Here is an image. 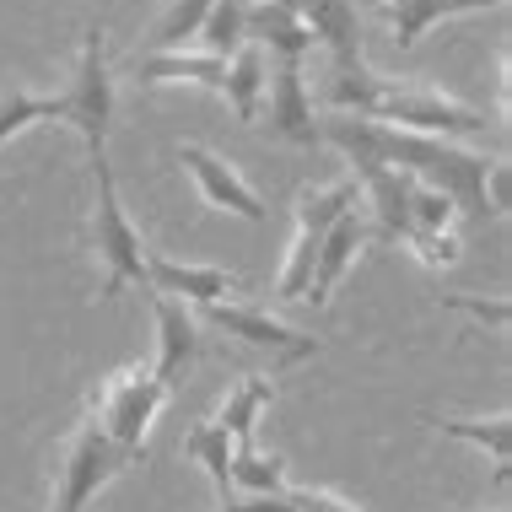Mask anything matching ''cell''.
<instances>
[{
  "mask_svg": "<svg viewBox=\"0 0 512 512\" xmlns=\"http://www.w3.org/2000/svg\"><path fill=\"white\" fill-rule=\"evenodd\" d=\"M221 512H292L286 496H254V502H221Z\"/></svg>",
  "mask_w": 512,
  "mask_h": 512,
  "instance_id": "obj_29",
  "label": "cell"
},
{
  "mask_svg": "<svg viewBox=\"0 0 512 512\" xmlns=\"http://www.w3.org/2000/svg\"><path fill=\"white\" fill-rule=\"evenodd\" d=\"M394 6H405V0H394Z\"/></svg>",
  "mask_w": 512,
  "mask_h": 512,
  "instance_id": "obj_31",
  "label": "cell"
},
{
  "mask_svg": "<svg viewBox=\"0 0 512 512\" xmlns=\"http://www.w3.org/2000/svg\"><path fill=\"white\" fill-rule=\"evenodd\" d=\"M329 98H335L340 114H351V108H356V119H372V108H378V98H383V81L372 76L367 65H356V71H335Z\"/></svg>",
  "mask_w": 512,
  "mask_h": 512,
  "instance_id": "obj_24",
  "label": "cell"
},
{
  "mask_svg": "<svg viewBox=\"0 0 512 512\" xmlns=\"http://www.w3.org/2000/svg\"><path fill=\"white\" fill-rule=\"evenodd\" d=\"M356 195H362L356 178H340V184H324V189H302L297 195V227H308V232L324 238V232L356 205Z\"/></svg>",
  "mask_w": 512,
  "mask_h": 512,
  "instance_id": "obj_19",
  "label": "cell"
},
{
  "mask_svg": "<svg viewBox=\"0 0 512 512\" xmlns=\"http://www.w3.org/2000/svg\"><path fill=\"white\" fill-rule=\"evenodd\" d=\"M243 38H259V44H270L275 60H302L308 54V27L297 17V0H254V6L243 11Z\"/></svg>",
  "mask_w": 512,
  "mask_h": 512,
  "instance_id": "obj_13",
  "label": "cell"
},
{
  "mask_svg": "<svg viewBox=\"0 0 512 512\" xmlns=\"http://www.w3.org/2000/svg\"><path fill=\"white\" fill-rule=\"evenodd\" d=\"M130 459L108 442V432L98 421H87L81 432L71 437V448H65V464H60V486H54V507L49 512H81L98 496L114 475H124Z\"/></svg>",
  "mask_w": 512,
  "mask_h": 512,
  "instance_id": "obj_5",
  "label": "cell"
},
{
  "mask_svg": "<svg viewBox=\"0 0 512 512\" xmlns=\"http://www.w3.org/2000/svg\"><path fill=\"white\" fill-rule=\"evenodd\" d=\"M372 119H389L394 130H410V135H437V141H453V135H486V114L469 108L459 98L437 87H389L383 81V98L372 108Z\"/></svg>",
  "mask_w": 512,
  "mask_h": 512,
  "instance_id": "obj_4",
  "label": "cell"
},
{
  "mask_svg": "<svg viewBox=\"0 0 512 512\" xmlns=\"http://www.w3.org/2000/svg\"><path fill=\"white\" fill-rule=\"evenodd\" d=\"M71 103H76V130L87 151L98 157L108 141V119H114V87H108V49H103V22L87 27L81 38V65L71 76Z\"/></svg>",
  "mask_w": 512,
  "mask_h": 512,
  "instance_id": "obj_6",
  "label": "cell"
},
{
  "mask_svg": "<svg viewBox=\"0 0 512 512\" xmlns=\"http://www.w3.org/2000/svg\"><path fill=\"white\" fill-rule=\"evenodd\" d=\"M178 162H184V173L200 184V195L221 205V211H232V216H243V221H265L270 211L259 205V195L248 189V178L232 168V162H221L216 151H205V146H178Z\"/></svg>",
  "mask_w": 512,
  "mask_h": 512,
  "instance_id": "obj_8",
  "label": "cell"
},
{
  "mask_svg": "<svg viewBox=\"0 0 512 512\" xmlns=\"http://www.w3.org/2000/svg\"><path fill=\"white\" fill-rule=\"evenodd\" d=\"M232 486H248L259 496H281V459H265V453H254V442H243L232 453Z\"/></svg>",
  "mask_w": 512,
  "mask_h": 512,
  "instance_id": "obj_25",
  "label": "cell"
},
{
  "mask_svg": "<svg viewBox=\"0 0 512 512\" xmlns=\"http://www.w3.org/2000/svg\"><path fill=\"white\" fill-rule=\"evenodd\" d=\"M146 281L157 286L162 297H189V302H221L238 286V275L232 270H216V265H173V259L162 254H146Z\"/></svg>",
  "mask_w": 512,
  "mask_h": 512,
  "instance_id": "obj_14",
  "label": "cell"
},
{
  "mask_svg": "<svg viewBox=\"0 0 512 512\" xmlns=\"http://www.w3.org/2000/svg\"><path fill=\"white\" fill-rule=\"evenodd\" d=\"M448 308H464V313H475V318H491V324H502L507 318V302H480V297H442Z\"/></svg>",
  "mask_w": 512,
  "mask_h": 512,
  "instance_id": "obj_28",
  "label": "cell"
},
{
  "mask_svg": "<svg viewBox=\"0 0 512 512\" xmlns=\"http://www.w3.org/2000/svg\"><path fill=\"white\" fill-rule=\"evenodd\" d=\"M151 308H157V367H151V378L173 394L178 378H184V367L200 356V329H195V318L184 313V302H178V297L157 292Z\"/></svg>",
  "mask_w": 512,
  "mask_h": 512,
  "instance_id": "obj_9",
  "label": "cell"
},
{
  "mask_svg": "<svg viewBox=\"0 0 512 512\" xmlns=\"http://www.w3.org/2000/svg\"><path fill=\"white\" fill-rule=\"evenodd\" d=\"M135 76H141V87H162V81H195V87L221 92V87H227V60H216V54H184V49H173V54H146Z\"/></svg>",
  "mask_w": 512,
  "mask_h": 512,
  "instance_id": "obj_15",
  "label": "cell"
},
{
  "mask_svg": "<svg viewBox=\"0 0 512 512\" xmlns=\"http://www.w3.org/2000/svg\"><path fill=\"white\" fill-rule=\"evenodd\" d=\"M297 17L308 27V38H318L335 54V71H356L362 65V27H356L351 0H297Z\"/></svg>",
  "mask_w": 512,
  "mask_h": 512,
  "instance_id": "obj_10",
  "label": "cell"
},
{
  "mask_svg": "<svg viewBox=\"0 0 512 512\" xmlns=\"http://www.w3.org/2000/svg\"><path fill=\"white\" fill-rule=\"evenodd\" d=\"M184 453H189L195 464H205V475H211L216 491L227 496V486H232V448H227V432H221L216 421L189 426V432H184Z\"/></svg>",
  "mask_w": 512,
  "mask_h": 512,
  "instance_id": "obj_20",
  "label": "cell"
},
{
  "mask_svg": "<svg viewBox=\"0 0 512 512\" xmlns=\"http://www.w3.org/2000/svg\"><path fill=\"white\" fill-rule=\"evenodd\" d=\"M92 173H98V216H92V248L103 259V292L98 297H114L124 292L130 281H146V243L141 232L130 227L119 205V189H114V173H108V157L98 151L92 157Z\"/></svg>",
  "mask_w": 512,
  "mask_h": 512,
  "instance_id": "obj_3",
  "label": "cell"
},
{
  "mask_svg": "<svg viewBox=\"0 0 512 512\" xmlns=\"http://www.w3.org/2000/svg\"><path fill=\"white\" fill-rule=\"evenodd\" d=\"M243 11H248V0H216V6L205 11L200 33H205V49H211L216 60H227V54L243 49Z\"/></svg>",
  "mask_w": 512,
  "mask_h": 512,
  "instance_id": "obj_23",
  "label": "cell"
},
{
  "mask_svg": "<svg viewBox=\"0 0 512 512\" xmlns=\"http://www.w3.org/2000/svg\"><path fill=\"white\" fill-rule=\"evenodd\" d=\"M372 243V227L356 211H345L335 227L324 232V243H318V265H313V281H308V302L313 308H324L329 292L340 286V275L351 270V259L362 254V248Z\"/></svg>",
  "mask_w": 512,
  "mask_h": 512,
  "instance_id": "obj_12",
  "label": "cell"
},
{
  "mask_svg": "<svg viewBox=\"0 0 512 512\" xmlns=\"http://www.w3.org/2000/svg\"><path fill=\"white\" fill-rule=\"evenodd\" d=\"M211 6H216V0H173V6L157 17V27H151V54L184 49V38L200 33V22H205V11H211Z\"/></svg>",
  "mask_w": 512,
  "mask_h": 512,
  "instance_id": "obj_21",
  "label": "cell"
},
{
  "mask_svg": "<svg viewBox=\"0 0 512 512\" xmlns=\"http://www.w3.org/2000/svg\"><path fill=\"white\" fill-rule=\"evenodd\" d=\"M205 313H211L216 329H227V335L259 345V351H275V362H286V367L318 356V340H313V335H297L292 324L270 318L265 308H254V302H211Z\"/></svg>",
  "mask_w": 512,
  "mask_h": 512,
  "instance_id": "obj_7",
  "label": "cell"
},
{
  "mask_svg": "<svg viewBox=\"0 0 512 512\" xmlns=\"http://www.w3.org/2000/svg\"><path fill=\"white\" fill-rule=\"evenodd\" d=\"M480 6H502V0H448V11H442V17H453V11H480Z\"/></svg>",
  "mask_w": 512,
  "mask_h": 512,
  "instance_id": "obj_30",
  "label": "cell"
},
{
  "mask_svg": "<svg viewBox=\"0 0 512 512\" xmlns=\"http://www.w3.org/2000/svg\"><path fill=\"white\" fill-rule=\"evenodd\" d=\"M270 394H275L270 378H243L238 389L221 399L216 426H221V432H227L232 442H238V448H243V442H254V421H259V410L270 405Z\"/></svg>",
  "mask_w": 512,
  "mask_h": 512,
  "instance_id": "obj_18",
  "label": "cell"
},
{
  "mask_svg": "<svg viewBox=\"0 0 512 512\" xmlns=\"http://www.w3.org/2000/svg\"><path fill=\"white\" fill-rule=\"evenodd\" d=\"M281 496L292 502V512H356L351 502H340L329 491H281Z\"/></svg>",
  "mask_w": 512,
  "mask_h": 512,
  "instance_id": "obj_27",
  "label": "cell"
},
{
  "mask_svg": "<svg viewBox=\"0 0 512 512\" xmlns=\"http://www.w3.org/2000/svg\"><path fill=\"white\" fill-rule=\"evenodd\" d=\"M442 11H448V0H405V6L394 11V38H399V49H410L415 38L432 27Z\"/></svg>",
  "mask_w": 512,
  "mask_h": 512,
  "instance_id": "obj_26",
  "label": "cell"
},
{
  "mask_svg": "<svg viewBox=\"0 0 512 512\" xmlns=\"http://www.w3.org/2000/svg\"><path fill=\"white\" fill-rule=\"evenodd\" d=\"M38 119H65V124H76L71 92H60V98H33V92H22V87H6V92H0V146H6L17 130H27V124H38Z\"/></svg>",
  "mask_w": 512,
  "mask_h": 512,
  "instance_id": "obj_16",
  "label": "cell"
},
{
  "mask_svg": "<svg viewBox=\"0 0 512 512\" xmlns=\"http://www.w3.org/2000/svg\"><path fill=\"white\" fill-rule=\"evenodd\" d=\"M221 98H232V114H238L243 124H254L259 98H265V54H259L254 44L232 54V65H227V87H221Z\"/></svg>",
  "mask_w": 512,
  "mask_h": 512,
  "instance_id": "obj_17",
  "label": "cell"
},
{
  "mask_svg": "<svg viewBox=\"0 0 512 512\" xmlns=\"http://www.w3.org/2000/svg\"><path fill=\"white\" fill-rule=\"evenodd\" d=\"M270 130L286 135L297 146L318 141V119L308 103V87H302V60H275L270 71Z\"/></svg>",
  "mask_w": 512,
  "mask_h": 512,
  "instance_id": "obj_11",
  "label": "cell"
},
{
  "mask_svg": "<svg viewBox=\"0 0 512 512\" xmlns=\"http://www.w3.org/2000/svg\"><path fill=\"white\" fill-rule=\"evenodd\" d=\"M162 399H168V389L151 378V367H124L92 394V421L103 426L108 442H114L124 459L141 464L146 459V432H151V421H157Z\"/></svg>",
  "mask_w": 512,
  "mask_h": 512,
  "instance_id": "obj_2",
  "label": "cell"
},
{
  "mask_svg": "<svg viewBox=\"0 0 512 512\" xmlns=\"http://www.w3.org/2000/svg\"><path fill=\"white\" fill-rule=\"evenodd\" d=\"M432 426H437V432H448V437L475 442V448H486L496 464H507V453H512V421H507V415H491V421H459V415H432Z\"/></svg>",
  "mask_w": 512,
  "mask_h": 512,
  "instance_id": "obj_22",
  "label": "cell"
},
{
  "mask_svg": "<svg viewBox=\"0 0 512 512\" xmlns=\"http://www.w3.org/2000/svg\"><path fill=\"white\" fill-rule=\"evenodd\" d=\"M318 135H329V141H356L367 146L378 162H389V168L410 173L415 184L437 189V195L453 200V211L464 216H502L496 211V200L486 195V184L496 173H502V162L496 157H480V151H459L448 141H437V135H410V130H394V124H378V119H356V114H335L329 124H318Z\"/></svg>",
  "mask_w": 512,
  "mask_h": 512,
  "instance_id": "obj_1",
  "label": "cell"
}]
</instances>
